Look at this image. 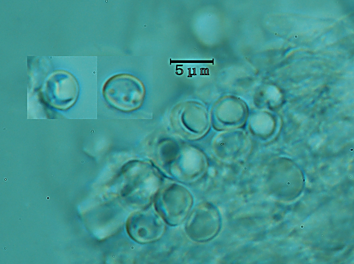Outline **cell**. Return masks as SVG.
Returning a JSON list of instances; mask_svg holds the SVG:
<instances>
[{"mask_svg": "<svg viewBox=\"0 0 354 264\" xmlns=\"http://www.w3.org/2000/svg\"><path fill=\"white\" fill-rule=\"evenodd\" d=\"M156 209L145 207L131 214L126 222V230L135 241L145 243L154 241L161 237L164 226Z\"/></svg>", "mask_w": 354, "mask_h": 264, "instance_id": "277c9868", "label": "cell"}, {"mask_svg": "<svg viewBox=\"0 0 354 264\" xmlns=\"http://www.w3.org/2000/svg\"><path fill=\"white\" fill-rule=\"evenodd\" d=\"M102 93L113 108L124 112L140 108L145 98L146 89L143 82L129 73L115 74L104 83Z\"/></svg>", "mask_w": 354, "mask_h": 264, "instance_id": "7a4b0ae2", "label": "cell"}, {"mask_svg": "<svg viewBox=\"0 0 354 264\" xmlns=\"http://www.w3.org/2000/svg\"><path fill=\"white\" fill-rule=\"evenodd\" d=\"M121 178L120 195L130 204L146 207L157 193L159 178L148 163H128L122 170Z\"/></svg>", "mask_w": 354, "mask_h": 264, "instance_id": "6da1fadb", "label": "cell"}, {"mask_svg": "<svg viewBox=\"0 0 354 264\" xmlns=\"http://www.w3.org/2000/svg\"><path fill=\"white\" fill-rule=\"evenodd\" d=\"M79 85L68 72L59 70L51 74L43 87V96L49 105L59 110L72 106L79 94Z\"/></svg>", "mask_w": 354, "mask_h": 264, "instance_id": "3957f363", "label": "cell"}, {"mask_svg": "<svg viewBox=\"0 0 354 264\" xmlns=\"http://www.w3.org/2000/svg\"><path fill=\"white\" fill-rule=\"evenodd\" d=\"M155 201L157 213L167 222L173 224L184 219L191 203L189 194L180 187L169 188L157 194Z\"/></svg>", "mask_w": 354, "mask_h": 264, "instance_id": "5b68a950", "label": "cell"}]
</instances>
